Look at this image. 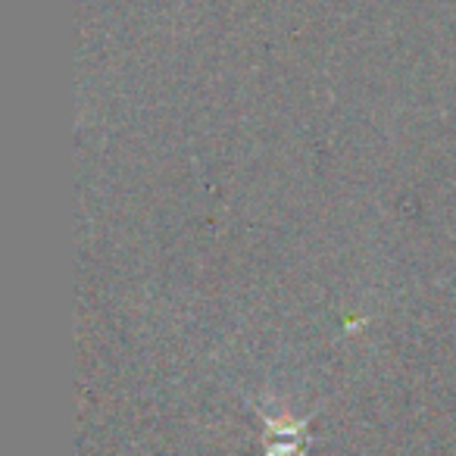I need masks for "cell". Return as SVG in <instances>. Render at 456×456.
<instances>
[{"instance_id":"6da1fadb","label":"cell","mask_w":456,"mask_h":456,"mask_svg":"<svg viewBox=\"0 0 456 456\" xmlns=\"http://www.w3.org/2000/svg\"><path fill=\"white\" fill-rule=\"evenodd\" d=\"M266 419V456H306L304 453V444L310 441V435H306V425H310V419H304V422H291V425H281L275 422L273 416H263Z\"/></svg>"}]
</instances>
